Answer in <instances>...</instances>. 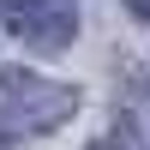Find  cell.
I'll list each match as a JSON object with an SVG mask.
<instances>
[{"label": "cell", "instance_id": "6da1fadb", "mask_svg": "<svg viewBox=\"0 0 150 150\" xmlns=\"http://www.w3.org/2000/svg\"><path fill=\"white\" fill-rule=\"evenodd\" d=\"M78 114V90L54 84L30 66H6L0 72V144L6 138H30V132H54Z\"/></svg>", "mask_w": 150, "mask_h": 150}, {"label": "cell", "instance_id": "7a4b0ae2", "mask_svg": "<svg viewBox=\"0 0 150 150\" xmlns=\"http://www.w3.org/2000/svg\"><path fill=\"white\" fill-rule=\"evenodd\" d=\"M0 18H6V30L18 36L24 48H36V54H60V48L78 36L72 0H0Z\"/></svg>", "mask_w": 150, "mask_h": 150}, {"label": "cell", "instance_id": "3957f363", "mask_svg": "<svg viewBox=\"0 0 150 150\" xmlns=\"http://www.w3.org/2000/svg\"><path fill=\"white\" fill-rule=\"evenodd\" d=\"M90 150H150V144H144V132L132 126L126 114H120V120H114V126H108V132H102V138H96Z\"/></svg>", "mask_w": 150, "mask_h": 150}, {"label": "cell", "instance_id": "277c9868", "mask_svg": "<svg viewBox=\"0 0 150 150\" xmlns=\"http://www.w3.org/2000/svg\"><path fill=\"white\" fill-rule=\"evenodd\" d=\"M126 6H132V12H138V18H150V0H126Z\"/></svg>", "mask_w": 150, "mask_h": 150}]
</instances>
